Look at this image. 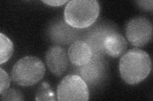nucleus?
<instances>
[{"label": "nucleus", "mask_w": 153, "mask_h": 101, "mask_svg": "<svg viewBox=\"0 0 153 101\" xmlns=\"http://www.w3.org/2000/svg\"><path fill=\"white\" fill-rule=\"evenodd\" d=\"M10 84V78L6 72L2 68H0V94L8 89Z\"/></svg>", "instance_id": "4468645a"}, {"label": "nucleus", "mask_w": 153, "mask_h": 101, "mask_svg": "<svg viewBox=\"0 0 153 101\" xmlns=\"http://www.w3.org/2000/svg\"><path fill=\"white\" fill-rule=\"evenodd\" d=\"M45 73V65L36 56H27L19 59L13 65L11 76L21 86H31L38 84Z\"/></svg>", "instance_id": "7ed1b4c3"}, {"label": "nucleus", "mask_w": 153, "mask_h": 101, "mask_svg": "<svg viewBox=\"0 0 153 101\" xmlns=\"http://www.w3.org/2000/svg\"><path fill=\"white\" fill-rule=\"evenodd\" d=\"M127 47V41L118 32L110 33L105 42V53L115 58L121 57L126 52Z\"/></svg>", "instance_id": "9d476101"}, {"label": "nucleus", "mask_w": 153, "mask_h": 101, "mask_svg": "<svg viewBox=\"0 0 153 101\" xmlns=\"http://www.w3.org/2000/svg\"><path fill=\"white\" fill-rule=\"evenodd\" d=\"M89 99L88 85L78 75H68L65 76L57 86V100L86 101Z\"/></svg>", "instance_id": "20e7f679"}, {"label": "nucleus", "mask_w": 153, "mask_h": 101, "mask_svg": "<svg viewBox=\"0 0 153 101\" xmlns=\"http://www.w3.org/2000/svg\"><path fill=\"white\" fill-rule=\"evenodd\" d=\"M107 73V63L104 57H94L87 64L76 66L75 74L79 75L88 85L96 86L104 80Z\"/></svg>", "instance_id": "423d86ee"}, {"label": "nucleus", "mask_w": 153, "mask_h": 101, "mask_svg": "<svg viewBox=\"0 0 153 101\" xmlns=\"http://www.w3.org/2000/svg\"><path fill=\"white\" fill-rule=\"evenodd\" d=\"M67 53L71 63L76 66L87 64L93 57L89 46L83 40H76L71 43Z\"/></svg>", "instance_id": "1a4fd4ad"}, {"label": "nucleus", "mask_w": 153, "mask_h": 101, "mask_svg": "<svg viewBox=\"0 0 153 101\" xmlns=\"http://www.w3.org/2000/svg\"><path fill=\"white\" fill-rule=\"evenodd\" d=\"M128 41L138 47L149 43L152 37V24L145 17L133 18L128 22L125 28Z\"/></svg>", "instance_id": "39448f33"}, {"label": "nucleus", "mask_w": 153, "mask_h": 101, "mask_svg": "<svg viewBox=\"0 0 153 101\" xmlns=\"http://www.w3.org/2000/svg\"><path fill=\"white\" fill-rule=\"evenodd\" d=\"M117 30L112 25H99L91 29L85 35L84 41L91 49L93 57H104L106 55L105 50V42L107 36Z\"/></svg>", "instance_id": "0eeeda50"}, {"label": "nucleus", "mask_w": 153, "mask_h": 101, "mask_svg": "<svg viewBox=\"0 0 153 101\" xmlns=\"http://www.w3.org/2000/svg\"><path fill=\"white\" fill-rule=\"evenodd\" d=\"M136 3L138 6L143 9H146L147 11L152 10L153 1L152 0H149V1H137Z\"/></svg>", "instance_id": "2eb2a0df"}, {"label": "nucleus", "mask_w": 153, "mask_h": 101, "mask_svg": "<svg viewBox=\"0 0 153 101\" xmlns=\"http://www.w3.org/2000/svg\"><path fill=\"white\" fill-rule=\"evenodd\" d=\"M42 2L51 7H61L69 1L67 0H56H56H49V1H43Z\"/></svg>", "instance_id": "dca6fc26"}, {"label": "nucleus", "mask_w": 153, "mask_h": 101, "mask_svg": "<svg viewBox=\"0 0 153 101\" xmlns=\"http://www.w3.org/2000/svg\"><path fill=\"white\" fill-rule=\"evenodd\" d=\"M100 9L99 3L96 0H72L65 7V22L74 28H86L97 20Z\"/></svg>", "instance_id": "f03ea898"}, {"label": "nucleus", "mask_w": 153, "mask_h": 101, "mask_svg": "<svg viewBox=\"0 0 153 101\" xmlns=\"http://www.w3.org/2000/svg\"><path fill=\"white\" fill-rule=\"evenodd\" d=\"M57 94L52 90L51 85L47 82H42L38 86L36 95V100H56Z\"/></svg>", "instance_id": "f8f14e48"}, {"label": "nucleus", "mask_w": 153, "mask_h": 101, "mask_svg": "<svg viewBox=\"0 0 153 101\" xmlns=\"http://www.w3.org/2000/svg\"><path fill=\"white\" fill-rule=\"evenodd\" d=\"M45 60L48 68L57 76L63 75L69 66L68 53L60 46L51 47L46 52Z\"/></svg>", "instance_id": "6e6552de"}, {"label": "nucleus", "mask_w": 153, "mask_h": 101, "mask_svg": "<svg viewBox=\"0 0 153 101\" xmlns=\"http://www.w3.org/2000/svg\"><path fill=\"white\" fill-rule=\"evenodd\" d=\"M0 64L7 62L13 52V44L12 41L3 33H0Z\"/></svg>", "instance_id": "9b49d317"}, {"label": "nucleus", "mask_w": 153, "mask_h": 101, "mask_svg": "<svg viewBox=\"0 0 153 101\" xmlns=\"http://www.w3.org/2000/svg\"><path fill=\"white\" fill-rule=\"evenodd\" d=\"M122 79L129 85L138 84L151 73L152 62L148 53L139 48H133L121 57L119 65Z\"/></svg>", "instance_id": "f257e3e1"}, {"label": "nucleus", "mask_w": 153, "mask_h": 101, "mask_svg": "<svg viewBox=\"0 0 153 101\" xmlns=\"http://www.w3.org/2000/svg\"><path fill=\"white\" fill-rule=\"evenodd\" d=\"M1 100H24V95L20 91L15 89H7L1 94Z\"/></svg>", "instance_id": "ddd939ff"}]
</instances>
